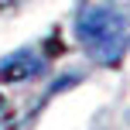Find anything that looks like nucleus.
Returning a JSON list of instances; mask_svg holds the SVG:
<instances>
[{
	"label": "nucleus",
	"mask_w": 130,
	"mask_h": 130,
	"mask_svg": "<svg viewBox=\"0 0 130 130\" xmlns=\"http://www.w3.org/2000/svg\"><path fill=\"white\" fill-rule=\"evenodd\" d=\"M45 72V55L38 48H17L0 58V86H21Z\"/></svg>",
	"instance_id": "nucleus-2"
},
{
	"label": "nucleus",
	"mask_w": 130,
	"mask_h": 130,
	"mask_svg": "<svg viewBox=\"0 0 130 130\" xmlns=\"http://www.w3.org/2000/svg\"><path fill=\"white\" fill-rule=\"evenodd\" d=\"M75 41L96 65L113 69L130 48V21L110 0H89L75 17Z\"/></svg>",
	"instance_id": "nucleus-1"
},
{
	"label": "nucleus",
	"mask_w": 130,
	"mask_h": 130,
	"mask_svg": "<svg viewBox=\"0 0 130 130\" xmlns=\"http://www.w3.org/2000/svg\"><path fill=\"white\" fill-rule=\"evenodd\" d=\"M17 4H21V0H0V17H4L7 10H14V7H17Z\"/></svg>",
	"instance_id": "nucleus-3"
}]
</instances>
